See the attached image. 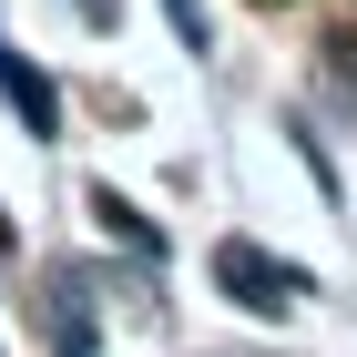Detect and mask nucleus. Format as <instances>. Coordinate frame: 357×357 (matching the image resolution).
Listing matches in <instances>:
<instances>
[{
  "label": "nucleus",
  "instance_id": "obj_1",
  "mask_svg": "<svg viewBox=\"0 0 357 357\" xmlns=\"http://www.w3.org/2000/svg\"><path fill=\"white\" fill-rule=\"evenodd\" d=\"M225 275H235V296H245V306H275V296H286V286H275V266H266V255H245V245L225 255Z\"/></svg>",
  "mask_w": 357,
  "mask_h": 357
}]
</instances>
